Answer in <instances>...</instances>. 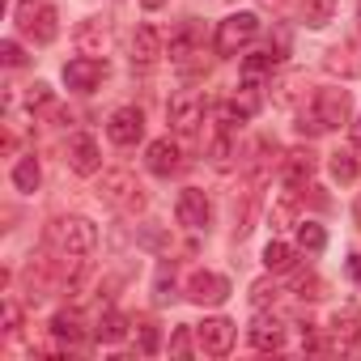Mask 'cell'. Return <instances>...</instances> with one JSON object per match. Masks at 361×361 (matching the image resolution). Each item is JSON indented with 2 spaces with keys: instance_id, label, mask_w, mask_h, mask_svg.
Segmentation results:
<instances>
[{
  "instance_id": "obj_29",
  "label": "cell",
  "mask_w": 361,
  "mask_h": 361,
  "mask_svg": "<svg viewBox=\"0 0 361 361\" xmlns=\"http://www.w3.org/2000/svg\"><path fill=\"white\" fill-rule=\"evenodd\" d=\"M26 106H30V111H43V106H51V85H43V81L26 85Z\"/></svg>"
},
{
  "instance_id": "obj_4",
  "label": "cell",
  "mask_w": 361,
  "mask_h": 361,
  "mask_svg": "<svg viewBox=\"0 0 361 361\" xmlns=\"http://www.w3.org/2000/svg\"><path fill=\"white\" fill-rule=\"evenodd\" d=\"M204 115H209V102H204V94H200V90H183V94H174V98H170V106H166V119H170V128H174L178 136H196V132H200V123H204Z\"/></svg>"
},
{
  "instance_id": "obj_25",
  "label": "cell",
  "mask_w": 361,
  "mask_h": 361,
  "mask_svg": "<svg viewBox=\"0 0 361 361\" xmlns=\"http://www.w3.org/2000/svg\"><path fill=\"white\" fill-rule=\"evenodd\" d=\"M39 178H43V170H39L35 157H22V161L13 166V188H18V192H35Z\"/></svg>"
},
{
  "instance_id": "obj_40",
  "label": "cell",
  "mask_w": 361,
  "mask_h": 361,
  "mask_svg": "<svg viewBox=\"0 0 361 361\" xmlns=\"http://www.w3.org/2000/svg\"><path fill=\"white\" fill-rule=\"evenodd\" d=\"M353 145H357V149H361V119H357V123H353Z\"/></svg>"
},
{
  "instance_id": "obj_41",
  "label": "cell",
  "mask_w": 361,
  "mask_h": 361,
  "mask_svg": "<svg viewBox=\"0 0 361 361\" xmlns=\"http://www.w3.org/2000/svg\"><path fill=\"white\" fill-rule=\"evenodd\" d=\"M353 217H357V226H361V200H357V209H353Z\"/></svg>"
},
{
  "instance_id": "obj_37",
  "label": "cell",
  "mask_w": 361,
  "mask_h": 361,
  "mask_svg": "<svg viewBox=\"0 0 361 361\" xmlns=\"http://www.w3.org/2000/svg\"><path fill=\"white\" fill-rule=\"evenodd\" d=\"M319 289H323L319 276H302V281H298V298H323Z\"/></svg>"
},
{
  "instance_id": "obj_7",
  "label": "cell",
  "mask_w": 361,
  "mask_h": 361,
  "mask_svg": "<svg viewBox=\"0 0 361 361\" xmlns=\"http://www.w3.org/2000/svg\"><path fill=\"white\" fill-rule=\"evenodd\" d=\"M234 336H238V327H234L230 319H204V323L196 327L200 353H209V357H226V353L234 348Z\"/></svg>"
},
{
  "instance_id": "obj_18",
  "label": "cell",
  "mask_w": 361,
  "mask_h": 361,
  "mask_svg": "<svg viewBox=\"0 0 361 361\" xmlns=\"http://www.w3.org/2000/svg\"><path fill=\"white\" fill-rule=\"evenodd\" d=\"M200 43H204L200 26L196 22H183V26H178V35L170 39V60L174 64H188V56H200Z\"/></svg>"
},
{
  "instance_id": "obj_11",
  "label": "cell",
  "mask_w": 361,
  "mask_h": 361,
  "mask_svg": "<svg viewBox=\"0 0 361 361\" xmlns=\"http://www.w3.org/2000/svg\"><path fill=\"white\" fill-rule=\"evenodd\" d=\"M178 226H188V230H204L213 221V209H209V196L188 188V192H178Z\"/></svg>"
},
{
  "instance_id": "obj_13",
  "label": "cell",
  "mask_w": 361,
  "mask_h": 361,
  "mask_svg": "<svg viewBox=\"0 0 361 361\" xmlns=\"http://www.w3.org/2000/svg\"><path fill=\"white\" fill-rule=\"evenodd\" d=\"M323 68L336 77H361V39H344L323 56Z\"/></svg>"
},
{
  "instance_id": "obj_9",
  "label": "cell",
  "mask_w": 361,
  "mask_h": 361,
  "mask_svg": "<svg viewBox=\"0 0 361 361\" xmlns=\"http://www.w3.org/2000/svg\"><path fill=\"white\" fill-rule=\"evenodd\" d=\"M188 298H192L196 306H221V302L230 298V281L217 276V272H192V281H188Z\"/></svg>"
},
{
  "instance_id": "obj_27",
  "label": "cell",
  "mask_w": 361,
  "mask_h": 361,
  "mask_svg": "<svg viewBox=\"0 0 361 361\" xmlns=\"http://www.w3.org/2000/svg\"><path fill=\"white\" fill-rule=\"evenodd\" d=\"M298 247H302V251H310V255H319V251L327 247V234H323V226H314V221H302V226H298Z\"/></svg>"
},
{
  "instance_id": "obj_5",
  "label": "cell",
  "mask_w": 361,
  "mask_h": 361,
  "mask_svg": "<svg viewBox=\"0 0 361 361\" xmlns=\"http://www.w3.org/2000/svg\"><path fill=\"white\" fill-rule=\"evenodd\" d=\"M255 35H259V18H255V13H230V18L217 26L213 51H217V56H238Z\"/></svg>"
},
{
  "instance_id": "obj_38",
  "label": "cell",
  "mask_w": 361,
  "mask_h": 361,
  "mask_svg": "<svg viewBox=\"0 0 361 361\" xmlns=\"http://www.w3.org/2000/svg\"><path fill=\"white\" fill-rule=\"evenodd\" d=\"M348 276L361 285V255H348Z\"/></svg>"
},
{
  "instance_id": "obj_17",
  "label": "cell",
  "mask_w": 361,
  "mask_h": 361,
  "mask_svg": "<svg viewBox=\"0 0 361 361\" xmlns=\"http://www.w3.org/2000/svg\"><path fill=\"white\" fill-rule=\"evenodd\" d=\"M68 166H73L77 174H98V166H102L98 140H94V136H85V132H77V136L68 140Z\"/></svg>"
},
{
  "instance_id": "obj_35",
  "label": "cell",
  "mask_w": 361,
  "mask_h": 361,
  "mask_svg": "<svg viewBox=\"0 0 361 361\" xmlns=\"http://www.w3.org/2000/svg\"><path fill=\"white\" fill-rule=\"evenodd\" d=\"M18 327H22V310H18V302H13V298H5V331L13 336Z\"/></svg>"
},
{
  "instance_id": "obj_26",
  "label": "cell",
  "mask_w": 361,
  "mask_h": 361,
  "mask_svg": "<svg viewBox=\"0 0 361 361\" xmlns=\"http://www.w3.org/2000/svg\"><path fill=\"white\" fill-rule=\"evenodd\" d=\"M264 264H268V272H289L298 259H293V247L289 243H268L264 247Z\"/></svg>"
},
{
  "instance_id": "obj_1",
  "label": "cell",
  "mask_w": 361,
  "mask_h": 361,
  "mask_svg": "<svg viewBox=\"0 0 361 361\" xmlns=\"http://www.w3.org/2000/svg\"><path fill=\"white\" fill-rule=\"evenodd\" d=\"M43 238H47L51 255H60V259H85L98 247V230L85 217H56Z\"/></svg>"
},
{
  "instance_id": "obj_3",
  "label": "cell",
  "mask_w": 361,
  "mask_h": 361,
  "mask_svg": "<svg viewBox=\"0 0 361 361\" xmlns=\"http://www.w3.org/2000/svg\"><path fill=\"white\" fill-rule=\"evenodd\" d=\"M98 196H102L115 213H128V217L145 209V188L136 183V174H128V170H106L102 183H98Z\"/></svg>"
},
{
  "instance_id": "obj_21",
  "label": "cell",
  "mask_w": 361,
  "mask_h": 361,
  "mask_svg": "<svg viewBox=\"0 0 361 361\" xmlns=\"http://www.w3.org/2000/svg\"><path fill=\"white\" fill-rule=\"evenodd\" d=\"M331 174L340 178V183H353V178L361 174V149L353 145V149H340V153H331Z\"/></svg>"
},
{
  "instance_id": "obj_42",
  "label": "cell",
  "mask_w": 361,
  "mask_h": 361,
  "mask_svg": "<svg viewBox=\"0 0 361 361\" xmlns=\"http://www.w3.org/2000/svg\"><path fill=\"white\" fill-rule=\"evenodd\" d=\"M357 22H361V0H357Z\"/></svg>"
},
{
  "instance_id": "obj_6",
  "label": "cell",
  "mask_w": 361,
  "mask_h": 361,
  "mask_svg": "<svg viewBox=\"0 0 361 361\" xmlns=\"http://www.w3.org/2000/svg\"><path fill=\"white\" fill-rule=\"evenodd\" d=\"M353 115V98L348 90H319L314 94V106H310V119L319 132H331V128H344Z\"/></svg>"
},
{
  "instance_id": "obj_39",
  "label": "cell",
  "mask_w": 361,
  "mask_h": 361,
  "mask_svg": "<svg viewBox=\"0 0 361 361\" xmlns=\"http://www.w3.org/2000/svg\"><path fill=\"white\" fill-rule=\"evenodd\" d=\"M140 5H145L149 13H157V9H166V5H170V0H140Z\"/></svg>"
},
{
  "instance_id": "obj_20",
  "label": "cell",
  "mask_w": 361,
  "mask_h": 361,
  "mask_svg": "<svg viewBox=\"0 0 361 361\" xmlns=\"http://www.w3.org/2000/svg\"><path fill=\"white\" fill-rule=\"evenodd\" d=\"M331 336H336V344H357L361 340V314L357 310H340L336 319H331Z\"/></svg>"
},
{
  "instance_id": "obj_23",
  "label": "cell",
  "mask_w": 361,
  "mask_h": 361,
  "mask_svg": "<svg viewBox=\"0 0 361 361\" xmlns=\"http://www.w3.org/2000/svg\"><path fill=\"white\" fill-rule=\"evenodd\" d=\"M331 18H336V0H302V22H306V26L319 30V26H327Z\"/></svg>"
},
{
  "instance_id": "obj_24",
  "label": "cell",
  "mask_w": 361,
  "mask_h": 361,
  "mask_svg": "<svg viewBox=\"0 0 361 361\" xmlns=\"http://www.w3.org/2000/svg\"><path fill=\"white\" fill-rule=\"evenodd\" d=\"M51 331H56L60 340H68V344H77V340L85 336V327H81V314H77V310H60V314L51 319Z\"/></svg>"
},
{
  "instance_id": "obj_22",
  "label": "cell",
  "mask_w": 361,
  "mask_h": 361,
  "mask_svg": "<svg viewBox=\"0 0 361 361\" xmlns=\"http://www.w3.org/2000/svg\"><path fill=\"white\" fill-rule=\"evenodd\" d=\"M94 336H98L102 344H115V340H123V336H128V319H123L119 310H102V314H98Z\"/></svg>"
},
{
  "instance_id": "obj_34",
  "label": "cell",
  "mask_w": 361,
  "mask_h": 361,
  "mask_svg": "<svg viewBox=\"0 0 361 361\" xmlns=\"http://www.w3.org/2000/svg\"><path fill=\"white\" fill-rule=\"evenodd\" d=\"M170 353H174V357H192V336H188V327H178V331L170 336Z\"/></svg>"
},
{
  "instance_id": "obj_36",
  "label": "cell",
  "mask_w": 361,
  "mask_h": 361,
  "mask_svg": "<svg viewBox=\"0 0 361 361\" xmlns=\"http://www.w3.org/2000/svg\"><path fill=\"white\" fill-rule=\"evenodd\" d=\"M298 90H302V77H285V81H281V94H276V102H285V106H289Z\"/></svg>"
},
{
  "instance_id": "obj_15",
  "label": "cell",
  "mask_w": 361,
  "mask_h": 361,
  "mask_svg": "<svg viewBox=\"0 0 361 361\" xmlns=\"http://www.w3.org/2000/svg\"><path fill=\"white\" fill-rule=\"evenodd\" d=\"M157 60H161V35H157V26H136V35H132V68L149 73Z\"/></svg>"
},
{
  "instance_id": "obj_19",
  "label": "cell",
  "mask_w": 361,
  "mask_h": 361,
  "mask_svg": "<svg viewBox=\"0 0 361 361\" xmlns=\"http://www.w3.org/2000/svg\"><path fill=\"white\" fill-rule=\"evenodd\" d=\"M247 336H251V344H255L259 353H276V348L285 344V331H281V323H276V319H255Z\"/></svg>"
},
{
  "instance_id": "obj_12",
  "label": "cell",
  "mask_w": 361,
  "mask_h": 361,
  "mask_svg": "<svg viewBox=\"0 0 361 361\" xmlns=\"http://www.w3.org/2000/svg\"><path fill=\"white\" fill-rule=\"evenodd\" d=\"M106 136L115 140V145H136L140 136H145V115L136 111V106H119L115 115H111V123H106Z\"/></svg>"
},
{
  "instance_id": "obj_28",
  "label": "cell",
  "mask_w": 361,
  "mask_h": 361,
  "mask_svg": "<svg viewBox=\"0 0 361 361\" xmlns=\"http://www.w3.org/2000/svg\"><path fill=\"white\" fill-rule=\"evenodd\" d=\"M136 344H140V353H145V357H153V353L161 348L157 327H153V323H140V327H136Z\"/></svg>"
},
{
  "instance_id": "obj_14",
  "label": "cell",
  "mask_w": 361,
  "mask_h": 361,
  "mask_svg": "<svg viewBox=\"0 0 361 361\" xmlns=\"http://www.w3.org/2000/svg\"><path fill=\"white\" fill-rule=\"evenodd\" d=\"M145 166H149L153 174L170 178V174H178V170H183V149H178L170 136H161V140H153V145H149V153H145Z\"/></svg>"
},
{
  "instance_id": "obj_8",
  "label": "cell",
  "mask_w": 361,
  "mask_h": 361,
  "mask_svg": "<svg viewBox=\"0 0 361 361\" xmlns=\"http://www.w3.org/2000/svg\"><path fill=\"white\" fill-rule=\"evenodd\" d=\"M102 77H106V60H98V56H81V60H68V64H64L68 90L90 94L94 85H102Z\"/></svg>"
},
{
  "instance_id": "obj_2",
  "label": "cell",
  "mask_w": 361,
  "mask_h": 361,
  "mask_svg": "<svg viewBox=\"0 0 361 361\" xmlns=\"http://www.w3.org/2000/svg\"><path fill=\"white\" fill-rule=\"evenodd\" d=\"M13 22H18V30H22L30 43H39V47L56 43V35H60V9H56V0H18Z\"/></svg>"
},
{
  "instance_id": "obj_10",
  "label": "cell",
  "mask_w": 361,
  "mask_h": 361,
  "mask_svg": "<svg viewBox=\"0 0 361 361\" xmlns=\"http://www.w3.org/2000/svg\"><path fill=\"white\" fill-rule=\"evenodd\" d=\"M73 39H77V51H81V56H98V60H102L106 47H111V22H106V18H85Z\"/></svg>"
},
{
  "instance_id": "obj_33",
  "label": "cell",
  "mask_w": 361,
  "mask_h": 361,
  "mask_svg": "<svg viewBox=\"0 0 361 361\" xmlns=\"http://www.w3.org/2000/svg\"><path fill=\"white\" fill-rule=\"evenodd\" d=\"M0 60H5L9 68H22V64H26V56H22V47H18L13 39H5V43H0Z\"/></svg>"
},
{
  "instance_id": "obj_30",
  "label": "cell",
  "mask_w": 361,
  "mask_h": 361,
  "mask_svg": "<svg viewBox=\"0 0 361 361\" xmlns=\"http://www.w3.org/2000/svg\"><path fill=\"white\" fill-rule=\"evenodd\" d=\"M209 153H213V166H217V170H226V166L234 161V145H230V136L221 132V136L213 140V149H209Z\"/></svg>"
},
{
  "instance_id": "obj_43",
  "label": "cell",
  "mask_w": 361,
  "mask_h": 361,
  "mask_svg": "<svg viewBox=\"0 0 361 361\" xmlns=\"http://www.w3.org/2000/svg\"><path fill=\"white\" fill-rule=\"evenodd\" d=\"M264 5H281V0H264Z\"/></svg>"
},
{
  "instance_id": "obj_31",
  "label": "cell",
  "mask_w": 361,
  "mask_h": 361,
  "mask_svg": "<svg viewBox=\"0 0 361 361\" xmlns=\"http://www.w3.org/2000/svg\"><path fill=\"white\" fill-rule=\"evenodd\" d=\"M276 293H281V289H276L272 281H255V285H251V302H255V306H268V302H276Z\"/></svg>"
},
{
  "instance_id": "obj_32",
  "label": "cell",
  "mask_w": 361,
  "mask_h": 361,
  "mask_svg": "<svg viewBox=\"0 0 361 361\" xmlns=\"http://www.w3.org/2000/svg\"><path fill=\"white\" fill-rule=\"evenodd\" d=\"M153 298H157L161 306L174 298V272H170V268H161V272H157V293H153Z\"/></svg>"
},
{
  "instance_id": "obj_16",
  "label": "cell",
  "mask_w": 361,
  "mask_h": 361,
  "mask_svg": "<svg viewBox=\"0 0 361 361\" xmlns=\"http://www.w3.org/2000/svg\"><path fill=\"white\" fill-rule=\"evenodd\" d=\"M314 166H319V157L310 153V149H293V153H285V161H281V178H285V188H306L310 183V174H314Z\"/></svg>"
}]
</instances>
